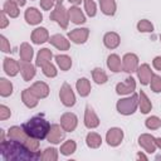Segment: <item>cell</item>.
Returning a JSON list of instances; mask_svg holds the SVG:
<instances>
[{
	"instance_id": "cell-3",
	"label": "cell",
	"mask_w": 161,
	"mask_h": 161,
	"mask_svg": "<svg viewBox=\"0 0 161 161\" xmlns=\"http://www.w3.org/2000/svg\"><path fill=\"white\" fill-rule=\"evenodd\" d=\"M117 111L123 114V116H130L132 113L136 112L137 107H138V96L136 93H132L130 97H126V98H121L117 104Z\"/></svg>"
},
{
	"instance_id": "cell-50",
	"label": "cell",
	"mask_w": 161,
	"mask_h": 161,
	"mask_svg": "<svg viewBox=\"0 0 161 161\" xmlns=\"http://www.w3.org/2000/svg\"><path fill=\"white\" fill-rule=\"evenodd\" d=\"M137 158H138V160H147V156L140 152V153H137Z\"/></svg>"
},
{
	"instance_id": "cell-13",
	"label": "cell",
	"mask_w": 161,
	"mask_h": 161,
	"mask_svg": "<svg viewBox=\"0 0 161 161\" xmlns=\"http://www.w3.org/2000/svg\"><path fill=\"white\" fill-rule=\"evenodd\" d=\"M24 18H25L26 23L30 25H38L43 21V15L36 8H28L25 10Z\"/></svg>"
},
{
	"instance_id": "cell-17",
	"label": "cell",
	"mask_w": 161,
	"mask_h": 161,
	"mask_svg": "<svg viewBox=\"0 0 161 161\" xmlns=\"http://www.w3.org/2000/svg\"><path fill=\"white\" fill-rule=\"evenodd\" d=\"M8 136H9L10 140H15V141L24 142V143H25V141H26L28 137H29V136L26 135V132L24 131L23 126H21V127H20V126H13V127H10L9 131H8Z\"/></svg>"
},
{
	"instance_id": "cell-26",
	"label": "cell",
	"mask_w": 161,
	"mask_h": 161,
	"mask_svg": "<svg viewBox=\"0 0 161 161\" xmlns=\"http://www.w3.org/2000/svg\"><path fill=\"white\" fill-rule=\"evenodd\" d=\"M99 6H101V11L108 16L114 15L116 9H117L114 0H99Z\"/></svg>"
},
{
	"instance_id": "cell-53",
	"label": "cell",
	"mask_w": 161,
	"mask_h": 161,
	"mask_svg": "<svg viewBox=\"0 0 161 161\" xmlns=\"http://www.w3.org/2000/svg\"><path fill=\"white\" fill-rule=\"evenodd\" d=\"M62 1H63V0H55L57 4H62Z\"/></svg>"
},
{
	"instance_id": "cell-36",
	"label": "cell",
	"mask_w": 161,
	"mask_h": 161,
	"mask_svg": "<svg viewBox=\"0 0 161 161\" xmlns=\"http://www.w3.org/2000/svg\"><path fill=\"white\" fill-rule=\"evenodd\" d=\"M75 148H77V143H75L73 140H68V141H65V142L60 146V150H59V151H60L62 155L69 156V155L74 153Z\"/></svg>"
},
{
	"instance_id": "cell-38",
	"label": "cell",
	"mask_w": 161,
	"mask_h": 161,
	"mask_svg": "<svg viewBox=\"0 0 161 161\" xmlns=\"http://www.w3.org/2000/svg\"><path fill=\"white\" fill-rule=\"evenodd\" d=\"M137 30L140 33H152L153 31V25L150 20L147 19H142L137 23Z\"/></svg>"
},
{
	"instance_id": "cell-1",
	"label": "cell",
	"mask_w": 161,
	"mask_h": 161,
	"mask_svg": "<svg viewBox=\"0 0 161 161\" xmlns=\"http://www.w3.org/2000/svg\"><path fill=\"white\" fill-rule=\"evenodd\" d=\"M1 156L4 160H20V161H29L40 158V153L36 151H31L24 142H19L15 140L1 141L0 145Z\"/></svg>"
},
{
	"instance_id": "cell-44",
	"label": "cell",
	"mask_w": 161,
	"mask_h": 161,
	"mask_svg": "<svg viewBox=\"0 0 161 161\" xmlns=\"http://www.w3.org/2000/svg\"><path fill=\"white\" fill-rule=\"evenodd\" d=\"M0 49L4 53H10V43L4 35H0Z\"/></svg>"
},
{
	"instance_id": "cell-49",
	"label": "cell",
	"mask_w": 161,
	"mask_h": 161,
	"mask_svg": "<svg viewBox=\"0 0 161 161\" xmlns=\"http://www.w3.org/2000/svg\"><path fill=\"white\" fill-rule=\"evenodd\" d=\"M11 1H13V3H15L18 6H24L26 0H11Z\"/></svg>"
},
{
	"instance_id": "cell-54",
	"label": "cell",
	"mask_w": 161,
	"mask_h": 161,
	"mask_svg": "<svg viewBox=\"0 0 161 161\" xmlns=\"http://www.w3.org/2000/svg\"><path fill=\"white\" fill-rule=\"evenodd\" d=\"M160 40H161V34H160Z\"/></svg>"
},
{
	"instance_id": "cell-29",
	"label": "cell",
	"mask_w": 161,
	"mask_h": 161,
	"mask_svg": "<svg viewBox=\"0 0 161 161\" xmlns=\"http://www.w3.org/2000/svg\"><path fill=\"white\" fill-rule=\"evenodd\" d=\"M138 107H140L141 112L145 113V114L148 113L152 109V103H151V101L148 99V97L146 96V93L143 91H141L140 94H138Z\"/></svg>"
},
{
	"instance_id": "cell-39",
	"label": "cell",
	"mask_w": 161,
	"mask_h": 161,
	"mask_svg": "<svg viewBox=\"0 0 161 161\" xmlns=\"http://www.w3.org/2000/svg\"><path fill=\"white\" fill-rule=\"evenodd\" d=\"M145 125L148 130H158L161 127V119L157 116H151L146 119Z\"/></svg>"
},
{
	"instance_id": "cell-51",
	"label": "cell",
	"mask_w": 161,
	"mask_h": 161,
	"mask_svg": "<svg viewBox=\"0 0 161 161\" xmlns=\"http://www.w3.org/2000/svg\"><path fill=\"white\" fill-rule=\"evenodd\" d=\"M70 4H73V5H78V4H80V1H83V0H68Z\"/></svg>"
},
{
	"instance_id": "cell-6",
	"label": "cell",
	"mask_w": 161,
	"mask_h": 161,
	"mask_svg": "<svg viewBox=\"0 0 161 161\" xmlns=\"http://www.w3.org/2000/svg\"><path fill=\"white\" fill-rule=\"evenodd\" d=\"M138 68V57L133 53H127L122 58V70L126 73H133Z\"/></svg>"
},
{
	"instance_id": "cell-11",
	"label": "cell",
	"mask_w": 161,
	"mask_h": 161,
	"mask_svg": "<svg viewBox=\"0 0 161 161\" xmlns=\"http://www.w3.org/2000/svg\"><path fill=\"white\" fill-rule=\"evenodd\" d=\"M135 89H136V82L132 77H127L123 82H121L116 86V92L121 96L131 94V93H133Z\"/></svg>"
},
{
	"instance_id": "cell-28",
	"label": "cell",
	"mask_w": 161,
	"mask_h": 161,
	"mask_svg": "<svg viewBox=\"0 0 161 161\" xmlns=\"http://www.w3.org/2000/svg\"><path fill=\"white\" fill-rule=\"evenodd\" d=\"M19 55H20L21 62H30L33 59V55H34V50L30 47V44L21 43L20 49H19Z\"/></svg>"
},
{
	"instance_id": "cell-14",
	"label": "cell",
	"mask_w": 161,
	"mask_h": 161,
	"mask_svg": "<svg viewBox=\"0 0 161 161\" xmlns=\"http://www.w3.org/2000/svg\"><path fill=\"white\" fill-rule=\"evenodd\" d=\"M136 72H137V75H138V79H140V82H141V84L146 86V84H148V83L151 82V78H152L153 73H152V70H151V67H150L147 63L141 64V65L137 68Z\"/></svg>"
},
{
	"instance_id": "cell-52",
	"label": "cell",
	"mask_w": 161,
	"mask_h": 161,
	"mask_svg": "<svg viewBox=\"0 0 161 161\" xmlns=\"http://www.w3.org/2000/svg\"><path fill=\"white\" fill-rule=\"evenodd\" d=\"M156 145H157V147L161 150V137H158V138H156Z\"/></svg>"
},
{
	"instance_id": "cell-32",
	"label": "cell",
	"mask_w": 161,
	"mask_h": 161,
	"mask_svg": "<svg viewBox=\"0 0 161 161\" xmlns=\"http://www.w3.org/2000/svg\"><path fill=\"white\" fill-rule=\"evenodd\" d=\"M86 143L91 148H98L102 145V137L96 132H89L86 137Z\"/></svg>"
},
{
	"instance_id": "cell-16",
	"label": "cell",
	"mask_w": 161,
	"mask_h": 161,
	"mask_svg": "<svg viewBox=\"0 0 161 161\" xmlns=\"http://www.w3.org/2000/svg\"><path fill=\"white\" fill-rule=\"evenodd\" d=\"M99 125V118L96 114V112L93 111V108H91L89 106L86 107V112H84V126L87 128H96Z\"/></svg>"
},
{
	"instance_id": "cell-43",
	"label": "cell",
	"mask_w": 161,
	"mask_h": 161,
	"mask_svg": "<svg viewBox=\"0 0 161 161\" xmlns=\"http://www.w3.org/2000/svg\"><path fill=\"white\" fill-rule=\"evenodd\" d=\"M25 145L31 151H36L39 148V141L36 138H33V137H28V140L25 141Z\"/></svg>"
},
{
	"instance_id": "cell-10",
	"label": "cell",
	"mask_w": 161,
	"mask_h": 161,
	"mask_svg": "<svg viewBox=\"0 0 161 161\" xmlns=\"http://www.w3.org/2000/svg\"><path fill=\"white\" fill-rule=\"evenodd\" d=\"M88 35H89V29H87V28H77L68 33V38L75 44L86 43L88 39Z\"/></svg>"
},
{
	"instance_id": "cell-35",
	"label": "cell",
	"mask_w": 161,
	"mask_h": 161,
	"mask_svg": "<svg viewBox=\"0 0 161 161\" xmlns=\"http://www.w3.org/2000/svg\"><path fill=\"white\" fill-rule=\"evenodd\" d=\"M13 93V84L6 78H0V94L1 97H9Z\"/></svg>"
},
{
	"instance_id": "cell-8",
	"label": "cell",
	"mask_w": 161,
	"mask_h": 161,
	"mask_svg": "<svg viewBox=\"0 0 161 161\" xmlns=\"http://www.w3.org/2000/svg\"><path fill=\"white\" fill-rule=\"evenodd\" d=\"M138 145L148 153H153L157 148L156 138L152 135H148V133H143L138 137Z\"/></svg>"
},
{
	"instance_id": "cell-9",
	"label": "cell",
	"mask_w": 161,
	"mask_h": 161,
	"mask_svg": "<svg viewBox=\"0 0 161 161\" xmlns=\"http://www.w3.org/2000/svg\"><path fill=\"white\" fill-rule=\"evenodd\" d=\"M123 140V131L118 127H112L107 131V135H106V141L109 146L112 147H116L118 146Z\"/></svg>"
},
{
	"instance_id": "cell-31",
	"label": "cell",
	"mask_w": 161,
	"mask_h": 161,
	"mask_svg": "<svg viewBox=\"0 0 161 161\" xmlns=\"http://www.w3.org/2000/svg\"><path fill=\"white\" fill-rule=\"evenodd\" d=\"M19 8H20V6H18L15 3H13L11 0H8V1L4 3L3 11H4L6 15H9L10 18H18V16H19V13H20Z\"/></svg>"
},
{
	"instance_id": "cell-7",
	"label": "cell",
	"mask_w": 161,
	"mask_h": 161,
	"mask_svg": "<svg viewBox=\"0 0 161 161\" xmlns=\"http://www.w3.org/2000/svg\"><path fill=\"white\" fill-rule=\"evenodd\" d=\"M78 125V118L72 112H65L60 117V126L65 132H73Z\"/></svg>"
},
{
	"instance_id": "cell-15",
	"label": "cell",
	"mask_w": 161,
	"mask_h": 161,
	"mask_svg": "<svg viewBox=\"0 0 161 161\" xmlns=\"http://www.w3.org/2000/svg\"><path fill=\"white\" fill-rule=\"evenodd\" d=\"M4 70L9 77H15L20 72V63L13 58H4Z\"/></svg>"
},
{
	"instance_id": "cell-19",
	"label": "cell",
	"mask_w": 161,
	"mask_h": 161,
	"mask_svg": "<svg viewBox=\"0 0 161 161\" xmlns=\"http://www.w3.org/2000/svg\"><path fill=\"white\" fill-rule=\"evenodd\" d=\"M49 43L52 45H54L57 49L59 50H68L70 44H69V40H67V38H64L63 35L60 34H54L49 38Z\"/></svg>"
},
{
	"instance_id": "cell-40",
	"label": "cell",
	"mask_w": 161,
	"mask_h": 161,
	"mask_svg": "<svg viewBox=\"0 0 161 161\" xmlns=\"http://www.w3.org/2000/svg\"><path fill=\"white\" fill-rule=\"evenodd\" d=\"M42 69H43V74H44L45 77H48V78H54V77L57 75V68H55V65L52 64L50 62L47 63V64H44V65L42 67Z\"/></svg>"
},
{
	"instance_id": "cell-4",
	"label": "cell",
	"mask_w": 161,
	"mask_h": 161,
	"mask_svg": "<svg viewBox=\"0 0 161 161\" xmlns=\"http://www.w3.org/2000/svg\"><path fill=\"white\" fill-rule=\"evenodd\" d=\"M50 20L55 21L60 28L67 29L68 28V23L70 21L69 20L68 10L62 4H57L55 8H54V10L50 13Z\"/></svg>"
},
{
	"instance_id": "cell-24",
	"label": "cell",
	"mask_w": 161,
	"mask_h": 161,
	"mask_svg": "<svg viewBox=\"0 0 161 161\" xmlns=\"http://www.w3.org/2000/svg\"><path fill=\"white\" fill-rule=\"evenodd\" d=\"M68 14H69V20L73 24L79 25V24L86 23V16L78 6H70V9H68Z\"/></svg>"
},
{
	"instance_id": "cell-45",
	"label": "cell",
	"mask_w": 161,
	"mask_h": 161,
	"mask_svg": "<svg viewBox=\"0 0 161 161\" xmlns=\"http://www.w3.org/2000/svg\"><path fill=\"white\" fill-rule=\"evenodd\" d=\"M10 116H11L10 108H8L5 104H1V106H0V119H1V121H5V119H8Z\"/></svg>"
},
{
	"instance_id": "cell-37",
	"label": "cell",
	"mask_w": 161,
	"mask_h": 161,
	"mask_svg": "<svg viewBox=\"0 0 161 161\" xmlns=\"http://www.w3.org/2000/svg\"><path fill=\"white\" fill-rule=\"evenodd\" d=\"M40 160H43V161H57L58 160V151L54 147H48L42 153Z\"/></svg>"
},
{
	"instance_id": "cell-41",
	"label": "cell",
	"mask_w": 161,
	"mask_h": 161,
	"mask_svg": "<svg viewBox=\"0 0 161 161\" xmlns=\"http://www.w3.org/2000/svg\"><path fill=\"white\" fill-rule=\"evenodd\" d=\"M84 3V10L87 13L88 16H94L96 13H97V6H96V3L93 0H83Z\"/></svg>"
},
{
	"instance_id": "cell-33",
	"label": "cell",
	"mask_w": 161,
	"mask_h": 161,
	"mask_svg": "<svg viewBox=\"0 0 161 161\" xmlns=\"http://www.w3.org/2000/svg\"><path fill=\"white\" fill-rule=\"evenodd\" d=\"M55 62L58 64V67L62 69V70H68L70 69L72 67V59L70 57L65 55V54H59L55 57Z\"/></svg>"
},
{
	"instance_id": "cell-18",
	"label": "cell",
	"mask_w": 161,
	"mask_h": 161,
	"mask_svg": "<svg viewBox=\"0 0 161 161\" xmlns=\"http://www.w3.org/2000/svg\"><path fill=\"white\" fill-rule=\"evenodd\" d=\"M30 39L34 44H43L45 42H49V33L45 28H35L31 33Z\"/></svg>"
},
{
	"instance_id": "cell-34",
	"label": "cell",
	"mask_w": 161,
	"mask_h": 161,
	"mask_svg": "<svg viewBox=\"0 0 161 161\" xmlns=\"http://www.w3.org/2000/svg\"><path fill=\"white\" fill-rule=\"evenodd\" d=\"M92 77H93V80L97 84H103L108 80V77H107L106 72L102 68H94L92 70Z\"/></svg>"
},
{
	"instance_id": "cell-23",
	"label": "cell",
	"mask_w": 161,
	"mask_h": 161,
	"mask_svg": "<svg viewBox=\"0 0 161 161\" xmlns=\"http://www.w3.org/2000/svg\"><path fill=\"white\" fill-rule=\"evenodd\" d=\"M30 91H31L38 98H45V97H48V94H49V87H48V84L44 83V82H40V80L33 83L31 87H30Z\"/></svg>"
},
{
	"instance_id": "cell-46",
	"label": "cell",
	"mask_w": 161,
	"mask_h": 161,
	"mask_svg": "<svg viewBox=\"0 0 161 161\" xmlns=\"http://www.w3.org/2000/svg\"><path fill=\"white\" fill-rule=\"evenodd\" d=\"M55 0H40V6L43 10H50L54 6Z\"/></svg>"
},
{
	"instance_id": "cell-5",
	"label": "cell",
	"mask_w": 161,
	"mask_h": 161,
	"mask_svg": "<svg viewBox=\"0 0 161 161\" xmlns=\"http://www.w3.org/2000/svg\"><path fill=\"white\" fill-rule=\"evenodd\" d=\"M59 98L62 101V103L65 107H72L75 104V96L74 92L72 91V87L68 83H63V86L60 87L59 91Z\"/></svg>"
},
{
	"instance_id": "cell-12",
	"label": "cell",
	"mask_w": 161,
	"mask_h": 161,
	"mask_svg": "<svg viewBox=\"0 0 161 161\" xmlns=\"http://www.w3.org/2000/svg\"><path fill=\"white\" fill-rule=\"evenodd\" d=\"M64 130L60 125H52L50 126V130L48 132V136H47V140L50 142V143H60V141L64 138Z\"/></svg>"
},
{
	"instance_id": "cell-20",
	"label": "cell",
	"mask_w": 161,
	"mask_h": 161,
	"mask_svg": "<svg viewBox=\"0 0 161 161\" xmlns=\"http://www.w3.org/2000/svg\"><path fill=\"white\" fill-rule=\"evenodd\" d=\"M20 73L25 82H29L35 75V67L30 62H21L20 63Z\"/></svg>"
},
{
	"instance_id": "cell-22",
	"label": "cell",
	"mask_w": 161,
	"mask_h": 161,
	"mask_svg": "<svg viewBox=\"0 0 161 161\" xmlns=\"http://www.w3.org/2000/svg\"><path fill=\"white\" fill-rule=\"evenodd\" d=\"M103 43L108 49H116L121 43V38H119V35L117 33L108 31L103 36Z\"/></svg>"
},
{
	"instance_id": "cell-27",
	"label": "cell",
	"mask_w": 161,
	"mask_h": 161,
	"mask_svg": "<svg viewBox=\"0 0 161 161\" xmlns=\"http://www.w3.org/2000/svg\"><path fill=\"white\" fill-rule=\"evenodd\" d=\"M75 87L80 97H87L91 93V82L87 78H79L75 83Z\"/></svg>"
},
{
	"instance_id": "cell-21",
	"label": "cell",
	"mask_w": 161,
	"mask_h": 161,
	"mask_svg": "<svg viewBox=\"0 0 161 161\" xmlns=\"http://www.w3.org/2000/svg\"><path fill=\"white\" fill-rule=\"evenodd\" d=\"M38 97L30 91V88H26L21 92V101L28 108H34L38 106Z\"/></svg>"
},
{
	"instance_id": "cell-25",
	"label": "cell",
	"mask_w": 161,
	"mask_h": 161,
	"mask_svg": "<svg viewBox=\"0 0 161 161\" xmlns=\"http://www.w3.org/2000/svg\"><path fill=\"white\" fill-rule=\"evenodd\" d=\"M53 58V53L50 49L48 48H43L38 52V55H36V60H35V65L36 67H43L44 64L49 63Z\"/></svg>"
},
{
	"instance_id": "cell-2",
	"label": "cell",
	"mask_w": 161,
	"mask_h": 161,
	"mask_svg": "<svg viewBox=\"0 0 161 161\" xmlns=\"http://www.w3.org/2000/svg\"><path fill=\"white\" fill-rule=\"evenodd\" d=\"M23 128L29 137L43 140V138H47L48 132L50 130V125L43 117H33L23 125Z\"/></svg>"
},
{
	"instance_id": "cell-42",
	"label": "cell",
	"mask_w": 161,
	"mask_h": 161,
	"mask_svg": "<svg viewBox=\"0 0 161 161\" xmlns=\"http://www.w3.org/2000/svg\"><path fill=\"white\" fill-rule=\"evenodd\" d=\"M150 87H151L152 92H155V93L161 92V77L157 74H153L151 78V82H150Z\"/></svg>"
},
{
	"instance_id": "cell-30",
	"label": "cell",
	"mask_w": 161,
	"mask_h": 161,
	"mask_svg": "<svg viewBox=\"0 0 161 161\" xmlns=\"http://www.w3.org/2000/svg\"><path fill=\"white\" fill-rule=\"evenodd\" d=\"M122 65V62H121V58L117 55V54H109L108 58H107V67L114 72V73H118L121 72V67Z\"/></svg>"
},
{
	"instance_id": "cell-47",
	"label": "cell",
	"mask_w": 161,
	"mask_h": 161,
	"mask_svg": "<svg viewBox=\"0 0 161 161\" xmlns=\"http://www.w3.org/2000/svg\"><path fill=\"white\" fill-rule=\"evenodd\" d=\"M8 24H9V20L6 18V14L4 11H1V14H0V28L4 29V28L8 26Z\"/></svg>"
},
{
	"instance_id": "cell-48",
	"label": "cell",
	"mask_w": 161,
	"mask_h": 161,
	"mask_svg": "<svg viewBox=\"0 0 161 161\" xmlns=\"http://www.w3.org/2000/svg\"><path fill=\"white\" fill-rule=\"evenodd\" d=\"M152 64H153L155 69L161 70V57H160V55H158V57H155L153 60H152Z\"/></svg>"
}]
</instances>
